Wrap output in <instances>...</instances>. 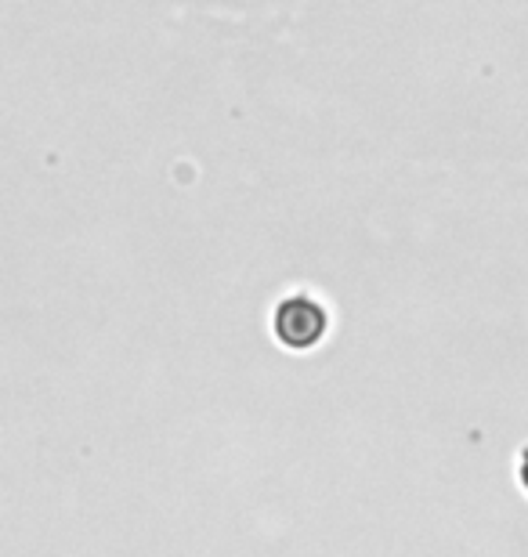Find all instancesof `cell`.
I'll list each match as a JSON object with an SVG mask.
<instances>
[{"mask_svg": "<svg viewBox=\"0 0 528 557\" xmlns=\"http://www.w3.org/2000/svg\"><path fill=\"white\" fill-rule=\"evenodd\" d=\"M326 308L311 294H290L275 305L272 330L286 348L308 351L322 333H326Z\"/></svg>", "mask_w": 528, "mask_h": 557, "instance_id": "1", "label": "cell"}, {"mask_svg": "<svg viewBox=\"0 0 528 557\" xmlns=\"http://www.w3.org/2000/svg\"><path fill=\"white\" fill-rule=\"evenodd\" d=\"M521 482L528 485V453L521 456Z\"/></svg>", "mask_w": 528, "mask_h": 557, "instance_id": "2", "label": "cell"}]
</instances>
